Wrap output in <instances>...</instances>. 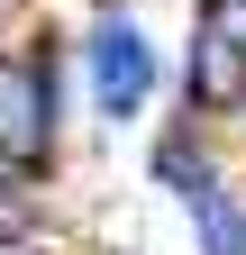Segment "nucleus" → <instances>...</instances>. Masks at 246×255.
<instances>
[{
  "label": "nucleus",
  "instance_id": "9",
  "mask_svg": "<svg viewBox=\"0 0 246 255\" xmlns=\"http://www.w3.org/2000/svg\"><path fill=\"white\" fill-rule=\"evenodd\" d=\"M237 219H246V210H237Z\"/></svg>",
  "mask_w": 246,
  "mask_h": 255
},
{
  "label": "nucleus",
  "instance_id": "2",
  "mask_svg": "<svg viewBox=\"0 0 246 255\" xmlns=\"http://www.w3.org/2000/svg\"><path fill=\"white\" fill-rule=\"evenodd\" d=\"M91 91H101L110 119H128L146 91H155V46H146L128 18H101V37H91Z\"/></svg>",
  "mask_w": 246,
  "mask_h": 255
},
{
  "label": "nucleus",
  "instance_id": "8",
  "mask_svg": "<svg viewBox=\"0 0 246 255\" xmlns=\"http://www.w3.org/2000/svg\"><path fill=\"white\" fill-rule=\"evenodd\" d=\"M228 9H246V0H228Z\"/></svg>",
  "mask_w": 246,
  "mask_h": 255
},
{
  "label": "nucleus",
  "instance_id": "3",
  "mask_svg": "<svg viewBox=\"0 0 246 255\" xmlns=\"http://www.w3.org/2000/svg\"><path fill=\"white\" fill-rule=\"evenodd\" d=\"M192 101L201 110H237L246 101V37L228 18H201V37H192Z\"/></svg>",
  "mask_w": 246,
  "mask_h": 255
},
{
  "label": "nucleus",
  "instance_id": "5",
  "mask_svg": "<svg viewBox=\"0 0 246 255\" xmlns=\"http://www.w3.org/2000/svg\"><path fill=\"white\" fill-rule=\"evenodd\" d=\"M37 219H46V210H37V191H27V173H9V164H0V255H9L27 228H37Z\"/></svg>",
  "mask_w": 246,
  "mask_h": 255
},
{
  "label": "nucleus",
  "instance_id": "7",
  "mask_svg": "<svg viewBox=\"0 0 246 255\" xmlns=\"http://www.w3.org/2000/svg\"><path fill=\"white\" fill-rule=\"evenodd\" d=\"M9 9H18V0H0V27H9Z\"/></svg>",
  "mask_w": 246,
  "mask_h": 255
},
{
  "label": "nucleus",
  "instance_id": "10",
  "mask_svg": "<svg viewBox=\"0 0 246 255\" xmlns=\"http://www.w3.org/2000/svg\"><path fill=\"white\" fill-rule=\"evenodd\" d=\"M9 255H18V246H9Z\"/></svg>",
  "mask_w": 246,
  "mask_h": 255
},
{
  "label": "nucleus",
  "instance_id": "4",
  "mask_svg": "<svg viewBox=\"0 0 246 255\" xmlns=\"http://www.w3.org/2000/svg\"><path fill=\"white\" fill-rule=\"evenodd\" d=\"M155 173H164L173 191H192V201H210V191H219V182H210V164H201V146H192V137H164V146H155Z\"/></svg>",
  "mask_w": 246,
  "mask_h": 255
},
{
  "label": "nucleus",
  "instance_id": "1",
  "mask_svg": "<svg viewBox=\"0 0 246 255\" xmlns=\"http://www.w3.org/2000/svg\"><path fill=\"white\" fill-rule=\"evenodd\" d=\"M46 146H55V91H46V64L0 55V164H9V173H37Z\"/></svg>",
  "mask_w": 246,
  "mask_h": 255
},
{
  "label": "nucleus",
  "instance_id": "6",
  "mask_svg": "<svg viewBox=\"0 0 246 255\" xmlns=\"http://www.w3.org/2000/svg\"><path fill=\"white\" fill-rule=\"evenodd\" d=\"M201 255H246V219H237V201H219V191L201 201Z\"/></svg>",
  "mask_w": 246,
  "mask_h": 255
}]
</instances>
